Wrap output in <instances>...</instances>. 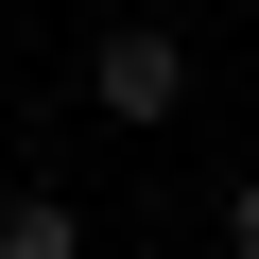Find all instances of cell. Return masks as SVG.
I'll list each match as a JSON object with an SVG mask.
<instances>
[{
    "label": "cell",
    "mask_w": 259,
    "mask_h": 259,
    "mask_svg": "<svg viewBox=\"0 0 259 259\" xmlns=\"http://www.w3.org/2000/svg\"><path fill=\"white\" fill-rule=\"evenodd\" d=\"M225 259H259V173H242V190H225Z\"/></svg>",
    "instance_id": "3"
},
{
    "label": "cell",
    "mask_w": 259,
    "mask_h": 259,
    "mask_svg": "<svg viewBox=\"0 0 259 259\" xmlns=\"http://www.w3.org/2000/svg\"><path fill=\"white\" fill-rule=\"evenodd\" d=\"M0 259H87V207L35 173V190H0Z\"/></svg>",
    "instance_id": "2"
},
{
    "label": "cell",
    "mask_w": 259,
    "mask_h": 259,
    "mask_svg": "<svg viewBox=\"0 0 259 259\" xmlns=\"http://www.w3.org/2000/svg\"><path fill=\"white\" fill-rule=\"evenodd\" d=\"M87 104H104V121H173V104H190V35H173V18H104Z\"/></svg>",
    "instance_id": "1"
}]
</instances>
